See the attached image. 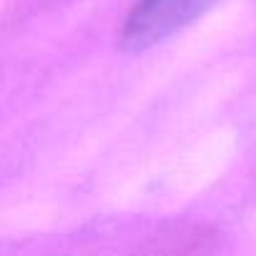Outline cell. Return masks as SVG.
Instances as JSON below:
<instances>
[{
    "label": "cell",
    "instance_id": "obj_1",
    "mask_svg": "<svg viewBox=\"0 0 256 256\" xmlns=\"http://www.w3.org/2000/svg\"><path fill=\"white\" fill-rule=\"evenodd\" d=\"M214 3L216 0H136L118 33V46L128 53H144L184 30Z\"/></svg>",
    "mask_w": 256,
    "mask_h": 256
}]
</instances>
